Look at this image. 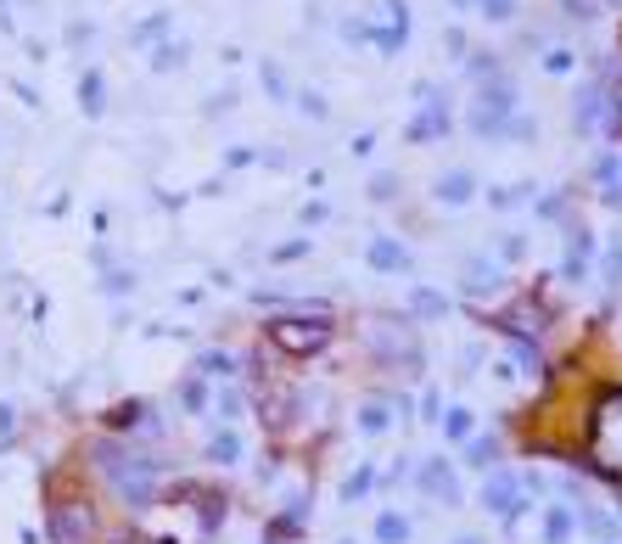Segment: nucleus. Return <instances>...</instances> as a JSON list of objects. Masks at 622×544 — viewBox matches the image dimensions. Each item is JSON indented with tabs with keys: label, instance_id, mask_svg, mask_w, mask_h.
I'll return each instance as SVG.
<instances>
[{
	"label": "nucleus",
	"instance_id": "obj_1",
	"mask_svg": "<svg viewBox=\"0 0 622 544\" xmlns=\"http://www.w3.org/2000/svg\"><path fill=\"white\" fill-rule=\"evenodd\" d=\"M589 449H594V466H600V472H606V477H622V387L594 404Z\"/></svg>",
	"mask_w": 622,
	"mask_h": 544
},
{
	"label": "nucleus",
	"instance_id": "obj_2",
	"mask_svg": "<svg viewBox=\"0 0 622 544\" xmlns=\"http://www.w3.org/2000/svg\"><path fill=\"white\" fill-rule=\"evenodd\" d=\"M269 343L281 348V354H320L331 343V320L326 315H281L269 320Z\"/></svg>",
	"mask_w": 622,
	"mask_h": 544
},
{
	"label": "nucleus",
	"instance_id": "obj_3",
	"mask_svg": "<svg viewBox=\"0 0 622 544\" xmlns=\"http://www.w3.org/2000/svg\"><path fill=\"white\" fill-rule=\"evenodd\" d=\"M482 505H488L494 516H505V522H516V516L527 511V500H522V477L494 472L488 483H482Z\"/></svg>",
	"mask_w": 622,
	"mask_h": 544
},
{
	"label": "nucleus",
	"instance_id": "obj_4",
	"mask_svg": "<svg viewBox=\"0 0 622 544\" xmlns=\"http://www.w3.org/2000/svg\"><path fill=\"white\" fill-rule=\"evenodd\" d=\"M90 505H79V500H62L57 505V516H51V533H57V544H90Z\"/></svg>",
	"mask_w": 622,
	"mask_h": 544
},
{
	"label": "nucleus",
	"instance_id": "obj_5",
	"mask_svg": "<svg viewBox=\"0 0 622 544\" xmlns=\"http://www.w3.org/2000/svg\"><path fill=\"white\" fill-rule=\"evenodd\" d=\"M421 488L432 494V500H443V505H454V500H460V488H454L449 460H426V466H421Z\"/></svg>",
	"mask_w": 622,
	"mask_h": 544
},
{
	"label": "nucleus",
	"instance_id": "obj_6",
	"mask_svg": "<svg viewBox=\"0 0 622 544\" xmlns=\"http://www.w3.org/2000/svg\"><path fill=\"white\" fill-rule=\"evenodd\" d=\"M370 270H410V253H404V247L398 242H387V236H376V242H370Z\"/></svg>",
	"mask_w": 622,
	"mask_h": 544
},
{
	"label": "nucleus",
	"instance_id": "obj_7",
	"mask_svg": "<svg viewBox=\"0 0 622 544\" xmlns=\"http://www.w3.org/2000/svg\"><path fill=\"white\" fill-rule=\"evenodd\" d=\"M544 539L572 544V511H566V505H550V511H544Z\"/></svg>",
	"mask_w": 622,
	"mask_h": 544
},
{
	"label": "nucleus",
	"instance_id": "obj_8",
	"mask_svg": "<svg viewBox=\"0 0 622 544\" xmlns=\"http://www.w3.org/2000/svg\"><path fill=\"white\" fill-rule=\"evenodd\" d=\"M404 539H410V522H404L398 511L376 516V544H404Z\"/></svg>",
	"mask_w": 622,
	"mask_h": 544
},
{
	"label": "nucleus",
	"instance_id": "obj_9",
	"mask_svg": "<svg viewBox=\"0 0 622 544\" xmlns=\"http://www.w3.org/2000/svg\"><path fill=\"white\" fill-rule=\"evenodd\" d=\"M410 309H415V315H426V320H438L443 309H449V303H443V292L421 287V292H415V298H410Z\"/></svg>",
	"mask_w": 622,
	"mask_h": 544
},
{
	"label": "nucleus",
	"instance_id": "obj_10",
	"mask_svg": "<svg viewBox=\"0 0 622 544\" xmlns=\"http://www.w3.org/2000/svg\"><path fill=\"white\" fill-rule=\"evenodd\" d=\"M438 197H443V202H466V197H471V174H443Z\"/></svg>",
	"mask_w": 622,
	"mask_h": 544
},
{
	"label": "nucleus",
	"instance_id": "obj_11",
	"mask_svg": "<svg viewBox=\"0 0 622 544\" xmlns=\"http://www.w3.org/2000/svg\"><path fill=\"white\" fill-rule=\"evenodd\" d=\"M494 460H499V444H494V438H477V444L466 449V466H494Z\"/></svg>",
	"mask_w": 622,
	"mask_h": 544
},
{
	"label": "nucleus",
	"instance_id": "obj_12",
	"mask_svg": "<svg viewBox=\"0 0 622 544\" xmlns=\"http://www.w3.org/2000/svg\"><path fill=\"white\" fill-rule=\"evenodd\" d=\"M443 432H449L454 444H466V432H471V410H449V416H443Z\"/></svg>",
	"mask_w": 622,
	"mask_h": 544
},
{
	"label": "nucleus",
	"instance_id": "obj_13",
	"mask_svg": "<svg viewBox=\"0 0 622 544\" xmlns=\"http://www.w3.org/2000/svg\"><path fill=\"white\" fill-rule=\"evenodd\" d=\"M180 404H185V410H191V416H197L202 404H208V387H202V382H197V376H191V382H185V387H180Z\"/></svg>",
	"mask_w": 622,
	"mask_h": 544
},
{
	"label": "nucleus",
	"instance_id": "obj_14",
	"mask_svg": "<svg viewBox=\"0 0 622 544\" xmlns=\"http://www.w3.org/2000/svg\"><path fill=\"white\" fill-rule=\"evenodd\" d=\"M370 483H376V472H370V466H359V472H354V477H348V488H342V500L354 505V500H359V494H365V488H370Z\"/></svg>",
	"mask_w": 622,
	"mask_h": 544
},
{
	"label": "nucleus",
	"instance_id": "obj_15",
	"mask_svg": "<svg viewBox=\"0 0 622 544\" xmlns=\"http://www.w3.org/2000/svg\"><path fill=\"white\" fill-rule=\"evenodd\" d=\"M213 460H241V444H236V432H219V438H213Z\"/></svg>",
	"mask_w": 622,
	"mask_h": 544
},
{
	"label": "nucleus",
	"instance_id": "obj_16",
	"mask_svg": "<svg viewBox=\"0 0 622 544\" xmlns=\"http://www.w3.org/2000/svg\"><path fill=\"white\" fill-rule=\"evenodd\" d=\"M387 421H393V416H387L382 404H365V416H359V427H365V432H387Z\"/></svg>",
	"mask_w": 622,
	"mask_h": 544
},
{
	"label": "nucleus",
	"instance_id": "obj_17",
	"mask_svg": "<svg viewBox=\"0 0 622 544\" xmlns=\"http://www.w3.org/2000/svg\"><path fill=\"white\" fill-rule=\"evenodd\" d=\"M600 275H606L611 287H622V242H617V247H611V253H606V264H600Z\"/></svg>",
	"mask_w": 622,
	"mask_h": 544
},
{
	"label": "nucleus",
	"instance_id": "obj_18",
	"mask_svg": "<svg viewBox=\"0 0 622 544\" xmlns=\"http://www.w3.org/2000/svg\"><path fill=\"white\" fill-rule=\"evenodd\" d=\"M202 371H213V376H225V371H230V359H225V354H202Z\"/></svg>",
	"mask_w": 622,
	"mask_h": 544
},
{
	"label": "nucleus",
	"instance_id": "obj_19",
	"mask_svg": "<svg viewBox=\"0 0 622 544\" xmlns=\"http://www.w3.org/2000/svg\"><path fill=\"white\" fill-rule=\"evenodd\" d=\"M488 12H494V17H505V12H510V0H488Z\"/></svg>",
	"mask_w": 622,
	"mask_h": 544
},
{
	"label": "nucleus",
	"instance_id": "obj_20",
	"mask_svg": "<svg viewBox=\"0 0 622 544\" xmlns=\"http://www.w3.org/2000/svg\"><path fill=\"white\" fill-rule=\"evenodd\" d=\"M0 432H12V416H6V404H0Z\"/></svg>",
	"mask_w": 622,
	"mask_h": 544
},
{
	"label": "nucleus",
	"instance_id": "obj_21",
	"mask_svg": "<svg viewBox=\"0 0 622 544\" xmlns=\"http://www.w3.org/2000/svg\"><path fill=\"white\" fill-rule=\"evenodd\" d=\"M454 544H477V539H454Z\"/></svg>",
	"mask_w": 622,
	"mask_h": 544
}]
</instances>
